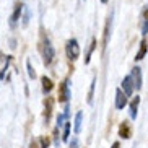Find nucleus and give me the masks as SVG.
Instances as JSON below:
<instances>
[{
    "label": "nucleus",
    "instance_id": "nucleus-1",
    "mask_svg": "<svg viewBox=\"0 0 148 148\" xmlns=\"http://www.w3.org/2000/svg\"><path fill=\"white\" fill-rule=\"evenodd\" d=\"M41 54H42L44 65H51L54 62L56 51H54L52 44H51V39H49L47 36H42V39H41Z\"/></svg>",
    "mask_w": 148,
    "mask_h": 148
},
{
    "label": "nucleus",
    "instance_id": "nucleus-2",
    "mask_svg": "<svg viewBox=\"0 0 148 148\" xmlns=\"http://www.w3.org/2000/svg\"><path fill=\"white\" fill-rule=\"evenodd\" d=\"M65 54H67V59L72 62H75L77 59L80 57V46H78V41L77 39H69L65 44Z\"/></svg>",
    "mask_w": 148,
    "mask_h": 148
},
{
    "label": "nucleus",
    "instance_id": "nucleus-3",
    "mask_svg": "<svg viewBox=\"0 0 148 148\" xmlns=\"http://www.w3.org/2000/svg\"><path fill=\"white\" fill-rule=\"evenodd\" d=\"M70 96H72V91H70V80L65 78L64 82L59 85V103H69L70 101Z\"/></svg>",
    "mask_w": 148,
    "mask_h": 148
},
{
    "label": "nucleus",
    "instance_id": "nucleus-4",
    "mask_svg": "<svg viewBox=\"0 0 148 148\" xmlns=\"http://www.w3.org/2000/svg\"><path fill=\"white\" fill-rule=\"evenodd\" d=\"M23 8H25V5L20 2V3H16L15 5V8H13V13L10 15V28L12 29H15V28L18 26V23H20V20H21V13H23Z\"/></svg>",
    "mask_w": 148,
    "mask_h": 148
},
{
    "label": "nucleus",
    "instance_id": "nucleus-5",
    "mask_svg": "<svg viewBox=\"0 0 148 148\" xmlns=\"http://www.w3.org/2000/svg\"><path fill=\"white\" fill-rule=\"evenodd\" d=\"M130 80L132 85H134V90H142V83H143V78H142V69L140 67H135L130 72Z\"/></svg>",
    "mask_w": 148,
    "mask_h": 148
},
{
    "label": "nucleus",
    "instance_id": "nucleus-6",
    "mask_svg": "<svg viewBox=\"0 0 148 148\" xmlns=\"http://www.w3.org/2000/svg\"><path fill=\"white\" fill-rule=\"evenodd\" d=\"M119 137L124 140H129L132 137V125H130V122L129 121H124L119 125Z\"/></svg>",
    "mask_w": 148,
    "mask_h": 148
},
{
    "label": "nucleus",
    "instance_id": "nucleus-7",
    "mask_svg": "<svg viewBox=\"0 0 148 148\" xmlns=\"http://www.w3.org/2000/svg\"><path fill=\"white\" fill-rule=\"evenodd\" d=\"M114 104H116V109H124L127 106V96L121 88L116 90V103Z\"/></svg>",
    "mask_w": 148,
    "mask_h": 148
},
{
    "label": "nucleus",
    "instance_id": "nucleus-8",
    "mask_svg": "<svg viewBox=\"0 0 148 148\" xmlns=\"http://www.w3.org/2000/svg\"><path fill=\"white\" fill-rule=\"evenodd\" d=\"M138 106H140V96H134L129 104V112H130V119L135 121L137 119V114H138Z\"/></svg>",
    "mask_w": 148,
    "mask_h": 148
},
{
    "label": "nucleus",
    "instance_id": "nucleus-9",
    "mask_svg": "<svg viewBox=\"0 0 148 148\" xmlns=\"http://www.w3.org/2000/svg\"><path fill=\"white\" fill-rule=\"evenodd\" d=\"M121 85H122V88H121V90H122L124 93H125V96H127V98L134 95V85H132L130 75H127L125 78L122 80V83H121Z\"/></svg>",
    "mask_w": 148,
    "mask_h": 148
},
{
    "label": "nucleus",
    "instance_id": "nucleus-10",
    "mask_svg": "<svg viewBox=\"0 0 148 148\" xmlns=\"http://www.w3.org/2000/svg\"><path fill=\"white\" fill-rule=\"evenodd\" d=\"M112 16H114V13L111 12V15L108 16V21H106V26H104V39H103V47L104 49L109 42V34H111V28H112Z\"/></svg>",
    "mask_w": 148,
    "mask_h": 148
},
{
    "label": "nucleus",
    "instance_id": "nucleus-11",
    "mask_svg": "<svg viewBox=\"0 0 148 148\" xmlns=\"http://www.w3.org/2000/svg\"><path fill=\"white\" fill-rule=\"evenodd\" d=\"M52 106H54V99H52V98H46V101H44V121H46V124L51 121Z\"/></svg>",
    "mask_w": 148,
    "mask_h": 148
},
{
    "label": "nucleus",
    "instance_id": "nucleus-12",
    "mask_svg": "<svg viewBox=\"0 0 148 148\" xmlns=\"http://www.w3.org/2000/svg\"><path fill=\"white\" fill-rule=\"evenodd\" d=\"M147 52H148V41L143 38V39L140 41V49H138V52L135 54V62H140L145 56H147Z\"/></svg>",
    "mask_w": 148,
    "mask_h": 148
},
{
    "label": "nucleus",
    "instance_id": "nucleus-13",
    "mask_svg": "<svg viewBox=\"0 0 148 148\" xmlns=\"http://www.w3.org/2000/svg\"><path fill=\"white\" fill-rule=\"evenodd\" d=\"M41 85H42V93L44 95H49V93L54 90V82L49 78V77H46V75L41 77Z\"/></svg>",
    "mask_w": 148,
    "mask_h": 148
},
{
    "label": "nucleus",
    "instance_id": "nucleus-14",
    "mask_svg": "<svg viewBox=\"0 0 148 148\" xmlns=\"http://www.w3.org/2000/svg\"><path fill=\"white\" fill-rule=\"evenodd\" d=\"M82 125H83V112H82V111H78L77 116H75V122H73V132H75V135H78L80 132H82Z\"/></svg>",
    "mask_w": 148,
    "mask_h": 148
},
{
    "label": "nucleus",
    "instance_id": "nucleus-15",
    "mask_svg": "<svg viewBox=\"0 0 148 148\" xmlns=\"http://www.w3.org/2000/svg\"><path fill=\"white\" fill-rule=\"evenodd\" d=\"M64 135H62V142H69L70 140V129H72V122L67 119L65 122H64Z\"/></svg>",
    "mask_w": 148,
    "mask_h": 148
},
{
    "label": "nucleus",
    "instance_id": "nucleus-16",
    "mask_svg": "<svg viewBox=\"0 0 148 148\" xmlns=\"http://www.w3.org/2000/svg\"><path fill=\"white\" fill-rule=\"evenodd\" d=\"M95 49H96V38H93L91 39V44H90V47H88V52H86V56H85V64H90V60H91V56H93V52H95Z\"/></svg>",
    "mask_w": 148,
    "mask_h": 148
},
{
    "label": "nucleus",
    "instance_id": "nucleus-17",
    "mask_svg": "<svg viewBox=\"0 0 148 148\" xmlns=\"http://www.w3.org/2000/svg\"><path fill=\"white\" fill-rule=\"evenodd\" d=\"M95 88H96V78L93 77L91 85H90V91H88V104H93V96H95Z\"/></svg>",
    "mask_w": 148,
    "mask_h": 148
},
{
    "label": "nucleus",
    "instance_id": "nucleus-18",
    "mask_svg": "<svg viewBox=\"0 0 148 148\" xmlns=\"http://www.w3.org/2000/svg\"><path fill=\"white\" fill-rule=\"evenodd\" d=\"M29 16H31V12L28 8H23V13H21V26H28V23H29Z\"/></svg>",
    "mask_w": 148,
    "mask_h": 148
},
{
    "label": "nucleus",
    "instance_id": "nucleus-19",
    "mask_svg": "<svg viewBox=\"0 0 148 148\" xmlns=\"http://www.w3.org/2000/svg\"><path fill=\"white\" fill-rule=\"evenodd\" d=\"M140 29H142V36H147L148 34V21L147 20H142V23H140Z\"/></svg>",
    "mask_w": 148,
    "mask_h": 148
},
{
    "label": "nucleus",
    "instance_id": "nucleus-20",
    "mask_svg": "<svg viewBox=\"0 0 148 148\" xmlns=\"http://www.w3.org/2000/svg\"><path fill=\"white\" fill-rule=\"evenodd\" d=\"M26 69H28V75H29V78L34 80V78H36V72H34V69H33V65H31L29 60L26 62Z\"/></svg>",
    "mask_w": 148,
    "mask_h": 148
},
{
    "label": "nucleus",
    "instance_id": "nucleus-21",
    "mask_svg": "<svg viewBox=\"0 0 148 148\" xmlns=\"http://www.w3.org/2000/svg\"><path fill=\"white\" fill-rule=\"evenodd\" d=\"M39 143H41V148H47L51 145V138L49 137H39Z\"/></svg>",
    "mask_w": 148,
    "mask_h": 148
},
{
    "label": "nucleus",
    "instance_id": "nucleus-22",
    "mask_svg": "<svg viewBox=\"0 0 148 148\" xmlns=\"http://www.w3.org/2000/svg\"><path fill=\"white\" fill-rule=\"evenodd\" d=\"M70 142V148H80V143H78V138L77 137H72V140H69Z\"/></svg>",
    "mask_w": 148,
    "mask_h": 148
},
{
    "label": "nucleus",
    "instance_id": "nucleus-23",
    "mask_svg": "<svg viewBox=\"0 0 148 148\" xmlns=\"http://www.w3.org/2000/svg\"><path fill=\"white\" fill-rule=\"evenodd\" d=\"M142 20H147L148 21V7H145V8L142 10Z\"/></svg>",
    "mask_w": 148,
    "mask_h": 148
},
{
    "label": "nucleus",
    "instance_id": "nucleus-24",
    "mask_svg": "<svg viewBox=\"0 0 148 148\" xmlns=\"http://www.w3.org/2000/svg\"><path fill=\"white\" fill-rule=\"evenodd\" d=\"M111 148H121V143H119V142H114L112 147H111Z\"/></svg>",
    "mask_w": 148,
    "mask_h": 148
},
{
    "label": "nucleus",
    "instance_id": "nucleus-25",
    "mask_svg": "<svg viewBox=\"0 0 148 148\" xmlns=\"http://www.w3.org/2000/svg\"><path fill=\"white\" fill-rule=\"evenodd\" d=\"M101 2H103V3H108V0H101Z\"/></svg>",
    "mask_w": 148,
    "mask_h": 148
}]
</instances>
